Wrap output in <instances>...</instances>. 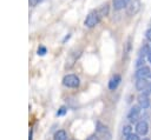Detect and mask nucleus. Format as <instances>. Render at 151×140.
<instances>
[{
	"mask_svg": "<svg viewBox=\"0 0 151 140\" xmlns=\"http://www.w3.org/2000/svg\"><path fill=\"white\" fill-rule=\"evenodd\" d=\"M100 20H101V15H100L99 11L94 9V11H92V12H90L87 14V16H86V19L84 21V25L86 27H88V28H92V27L97 26L100 22Z\"/></svg>",
	"mask_w": 151,
	"mask_h": 140,
	"instance_id": "nucleus-1",
	"label": "nucleus"
},
{
	"mask_svg": "<svg viewBox=\"0 0 151 140\" xmlns=\"http://www.w3.org/2000/svg\"><path fill=\"white\" fill-rule=\"evenodd\" d=\"M63 85L68 88H77L80 85V79L76 74H67L63 78Z\"/></svg>",
	"mask_w": 151,
	"mask_h": 140,
	"instance_id": "nucleus-2",
	"label": "nucleus"
},
{
	"mask_svg": "<svg viewBox=\"0 0 151 140\" xmlns=\"http://www.w3.org/2000/svg\"><path fill=\"white\" fill-rule=\"evenodd\" d=\"M97 134L99 135L100 140H111V133L107 128V126L103 125L101 122H97Z\"/></svg>",
	"mask_w": 151,
	"mask_h": 140,
	"instance_id": "nucleus-3",
	"label": "nucleus"
},
{
	"mask_svg": "<svg viewBox=\"0 0 151 140\" xmlns=\"http://www.w3.org/2000/svg\"><path fill=\"white\" fill-rule=\"evenodd\" d=\"M140 109H142V107L139 105H134V106L131 107V109H130V112L127 114V120L131 124H133V122H136L138 120L139 114H140Z\"/></svg>",
	"mask_w": 151,
	"mask_h": 140,
	"instance_id": "nucleus-4",
	"label": "nucleus"
},
{
	"mask_svg": "<svg viewBox=\"0 0 151 140\" xmlns=\"http://www.w3.org/2000/svg\"><path fill=\"white\" fill-rule=\"evenodd\" d=\"M136 132L139 135H146L147 132H149V125H147V122L144 121V120L138 121L137 125H136Z\"/></svg>",
	"mask_w": 151,
	"mask_h": 140,
	"instance_id": "nucleus-5",
	"label": "nucleus"
},
{
	"mask_svg": "<svg viewBox=\"0 0 151 140\" xmlns=\"http://www.w3.org/2000/svg\"><path fill=\"white\" fill-rule=\"evenodd\" d=\"M151 73V69L147 67V66H143V67H139L137 68L136 73H134V78L137 79H140V78H147V75Z\"/></svg>",
	"mask_w": 151,
	"mask_h": 140,
	"instance_id": "nucleus-6",
	"label": "nucleus"
},
{
	"mask_svg": "<svg viewBox=\"0 0 151 140\" xmlns=\"http://www.w3.org/2000/svg\"><path fill=\"white\" fill-rule=\"evenodd\" d=\"M131 0H112V7L114 11H120L129 6Z\"/></svg>",
	"mask_w": 151,
	"mask_h": 140,
	"instance_id": "nucleus-7",
	"label": "nucleus"
},
{
	"mask_svg": "<svg viewBox=\"0 0 151 140\" xmlns=\"http://www.w3.org/2000/svg\"><path fill=\"white\" fill-rule=\"evenodd\" d=\"M137 100H138V105L142 107V109H146V108H149V106H150V99H149V95H145V94L142 93L140 95H138Z\"/></svg>",
	"mask_w": 151,
	"mask_h": 140,
	"instance_id": "nucleus-8",
	"label": "nucleus"
},
{
	"mask_svg": "<svg viewBox=\"0 0 151 140\" xmlns=\"http://www.w3.org/2000/svg\"><path fill=\"white\" fill-rule=\"evenodd\" d=\"M120 81H122V76H120L119 74L113 75V76L110 79V81H109V88H110L111 91H114V89L119 86Z\"/></svg>",
	"mask_w": 151,
	"mask_h": 140,
	"instance_id": "nucleus-9",
	"label": "nucleus"
},
{
	"mask_svg": "<svg viewBox=\"0 0 151 140\" xmlns=\"http://www.w3.org/2000/svg\"><path fill=\"white\" fill-rule=\"evenodd\" d=\"M138 9H139V1L136 0V1H133V2L129 6V8H127V14H129V15H134V14L138 12Z\"/></svg>",
	"mask_w": 151,
	"mask_h": 140,
	"instance_id": "nucleus-10",
	"label": "nucleus"
},
{
	"mask_svg": "<svg viewBox=\"0 0 151 140\" xmlns=\"http://www.w3.org/2000/svg\"><path fill=\"white\" fill-rule=\"evenodd\" d=\"M147 84H149V81L146 80V78H140V79H137V81H136V89L137 91H143L146 86H147Z\"/></svg>",
	"mask_w": 151,
	"mask_h": 140,
	"instance_id": "nucleus-11",
	"label": "nucleus"
},
{
	"mask_svg": "<svg viewBox=\"0 0 151 140\" xmlns=\"http://www.w3.org/2000/svg\"><path fill=\"white\" fill-rule=\"evenodd\" d=\"M53 140H67V134L64 129H59L54 133Z\"/></svg>",
	"mask_w": 151,
	"mask_h": 140,
	"instance_id": "nucleus-12",
	"label": "nucleus"
},
{
	"mask_svg": "<svg viewBox=\"0 0 151 140\" xmlns=\"http://www.w3.org/2000/svg\"><path fill=\"white\" fill-rule=\"evenodd\" d=\"M151 52V47L147 46V45H143V47L140 48L139 51V56L140 58H144V56H147V54Z\"/></svg>",
	"mask_w": 151,
	"mask_h": 140,
	"instance_id": "nucleus-13",
	"label": "nucleus"
},
{
	"mask_svg": "<svg viewBox=\"0 0 151 140\" xmlns=\"http://www.w3.org/2000/svg\"><path fill=\"white\" fill-rule=\"evenodd\" d=\"M98 11H99V13H100L101 18H104V16H107V15H109V11H110V8H109V5H107V4L103 5L100 8H98Z\"/></svg>",
	"mask_w": 151,
	"mask_h": 140,
	"instance_id": "nucleus-14",
	"label": "nucleus"
},
{
	"mask_svg": "<svg viewBox=\"0 0 151 140\" xmlns=\"http://www.w3.org/2000/svg\"><path fill=\"white\" fill-rule=\"evenodd\" d=\"M130 51H131V38L127 39V41H126V44H125V46H124V54H125V56L129 55Z\"/></svg>",
	"mask_w": 151,
	"mask_h": 140,
	"instance_id": "nucleus-15",
	"label": "nucleus"
},
{
	"mask_svg": "<svg viewBox=\"0 0 151 140\" xmlns=\"http://www.w3.org/2000/svg\"><path fill=\"white\" fill-rule=\"evenodd\" d=\"M130 133H132V127H131L130 125H125V126L123 127V134L126 136V135H129Z\"/></svg>",
	"mask_w": 151,
	"mask_h": 140,
	"instance_id": "nucleus-16",
	"label": "nucleus"
},
{
	"mask_svg": "<svg viewBox=\"0 0 151 140\" xmlns=\"http://www.w3.org/2000/svg\"><path fill=\"white\" fill-rule=\"evenodd\" d=\"M125 140H140V138H139V134H133V133H130L129 135H126Z\"/></svg>",
	"mask_w": 151,
	"mask_h": 140,
	"instance_id": "nucleus-17",
	"label": "nucleus"
},
{
	"mask_svg": "<svg viewBox=\"0 0 151 140\" xmlns=\"http://www.w3.org/2000/svg\"><path fill=\"white\" fill-rule=\"evenodd\" d=\"M142 92H143V94H145V95H150V94H151V82H149L147 86H146Z\"/></svg>",
	"mask_w": 151,
	"mask_h": 140,
	"instance_id": "nucleus-18",
	"label": "nucleus"
},
{
	"mask_svg": "<svg viewBox=\"0 0 151 140\" xmlns=\"http://www.w3.org/2000/svg\"><path fill=\"white\" fill-rule=\"evenodd\" d=\"M66 112H67V107L63 106V107H60V108H59V111L57 112V115H58V116H61V115L66 114Z\"/></svg>",
	"mask_w": 151,
	"mask_h": 140,
	"instance_id": "nucleus-19",
	"label": "nucleus"
},
{
	"mask_svg": "<svg viewBox=\"0 0 151 140\" xmlns=\"http://www.w3.org/2000/svg\"><path fill=\"white\" fill-rule=\"evenodd\" d=\"M144 66V58H138L137 59V61H136V67L137 68H139V67H143Z\"/></svg>",
	"mask_w": 151,
	"mask_h": 140,
	"instance_id": "nucleus-20",
	"label": "nucleus"
},
{
	"mask_svg": "<svg viewBox=\"0 0 151 140\" xmlns=\"http://www.w3.org/2000/svg\"><path fill=\"white\" fill-rule=\"evenodd\" d=\"M46 52H47V49H46V47H44V46H40V47L38 48V55H45Z\"/></svg>",
	"mask_w": 151,
	"mask_h": 140,
	"instance_id": "nucleus-21",
	"label": "nucleus"
},
{
	"mask_svg": "<svg viewBox=\"0 0 151 140\" xmlns=\"http://www.w3.org/2000/svg\"><path fill=\"white\" fill-rule=\"evenodd\" d=\"M86 140H100V138H99L98 134H92V135H90Z\"/></svg>",
	"mask_w": 151,
	"mask_h": 140,
	"instance_id": "nucleus-22",
	"label": "nucleus"
},
{
	"mask_svg": "<svg viewBox=\"0 0 151 140\" xmlns=\"http://www.w3.org/2000/svg\"><path fill=\"white\" fill-rule=\"evenodd\" d=\"M145 36H146V39H147V40H150V41H151V28H149V29L145 32Z\"/></svg>",
	"mask_w": 151,
	"mask_h": 140,
	"instance_id": "nucleus-23",
	"label": "nucleus"
},
{
	"mask_svg": "<svg viewBox=\"0 0 151 140\" xmlns=\"http://www.w3.org/2000/svg\"><path fill=\"white\" fill-rule=\"evenodd\" d=\"M41 0H28V2H29V5L33 7V6H35V5H38L39 2H40Z\"/></svg>",
	"mask_w": 151,
	"mask_h": 140,
	"instance_id": "nucleus-24",
	"label": "nucleus"
},
{
	"mask_svg": "<svg viewBox=\"0 0 151 140\" xmlns=\"http://www.w3.org/2000/svg\"><path fill=\"white\" fill-rule=\"evenodd\" d=\"M32 136H33V129H29V138H28V140H32Z\"/></svg>",
	"mask_w": 151,
	"mask_h": 140,
	"instance_id": "nucleus-25",
	"label": "nucleus"
},
{
	"mask_svg": "<svg viewBox=\"0 0 151 140\" xmlns=\"http://www.w3.org/2000/svg\"><path fill=\"white\" fill-rule=\"evenodd\" d=\"M146 58H147V61H149V62L151 64V52H150V53L147 54V56H146Z\"/></svg>",
	"mask_w": 151,
	"mask_h": 140,
	"instance_id": "nucleus-26",
	"label": "nucleus"
},
{
	"mask_svg": "<svg viewBox=\"0 0 151 140\" xmlns=\"http://www.w3.org/2000/svg\"><path fill=\"white\" fill-rule=\"evenodd\" d=\"M142 140H150V139H149V138H143Z\"/></svg>",
	"mask_w": 151,
	"mask_h": 140,
	"instance_id": "nucleus-27",
	"label": "nucleus"
},
{
	"mask_svg": "<svg viewBox=\"0 0 151 140\" xmlns=\"http://www.w3.org/2000/svg\"><path fill=\"white\" fill-rule=\"evenodd\" d=\"M147 78H150V79H151V73H150V74L147 75Z\"/></svg>",
	"mask_w": 151,
	"mask_h": 140,
	"instance_id": "nucleus-28",
	"label": "nucleus"
},
{
	"mask_svg": "<svg viewBox=\"0 0 151 140\" xmlns=\"http://www.w3.org/2000/svg\"><path fill=\"white\" fill-rule=\"evenodd\" d=\"M150 47H151V44H150Z\"/></svg>",
	"mask_w": 151,
	"mask_h": 140,
	"instance_id": "nucleus-29",
	"label": "nucleus"
}]
</instances>
